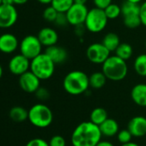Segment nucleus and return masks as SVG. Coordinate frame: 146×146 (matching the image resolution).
Returning <instances> with one entry per match:
<instances>
[{
	"label": "nucleus",
	"mask_w": 146,
	"mask_h": 146,
	"mask_svg": "<svg viewBox=\"0 0 146 146\" xmlns=\"http://www.w3.org/2000/svg\"><path fill=\"white\" fill-rule=\"evenodd\" d=\"M102 138L99 126L89 121L81 122L75 127L71 133V142L72 146H96Z\"/></svg>",
	"instance_id": "nucleus-1"
},
{
	"label": "nucleus",
	"mask_w": 146,
	"mask_h": 146,
	"mask_svg": "<svg viewBox=\"0 0 146 146\" xmlns=\"http://www.w3.org/2000/svg\"><path fill=\"white\" fill-rule=\"evenodd\" d=\"M63 88L72 96L83 94L89 88V75L81 70L71 71L63 80Z\"/></svg>",
	"instance_id": "nucleus-2"
},
{
	"label": "nucleus",
	"mask_w": 146,
	"mask_h": 146,
	"mask_svg": "<svg viewBox=\"0 0 146 146\" xmlns=\"http://www.w3.org/2000/svg\"><path fill=\"white\" fill-rule=\"evenodd\" d=\"M102 71L108 80L120 81L126 77L128 74V66L125 60L114 55L110 56L102 64Z\"/></svg>",
	"instance_id": "nucleus-3"
},
{
	"label": "nucleus",
	"mask_w": 146,
	"mask_h": 146,
	"mask_svg": "<svg viewBox=\"0 0 146 146\" xmlns=\"http://www.w3.org/2000/svg\"><path fill=\"white\" fill-rule=\"evenodd\" d=\"M28 121L35 127L46 128L53 121L52 110L44 104H36L28 110Z\"/></svg>",
	"instance_id": "nucleus-4"
},
{
	"label": "nucleus",
	"mask_w": 146,
	"mask_h": 146,
	"mask_svg": "<svg viewBox=\"0 0 146 146\" xmlns=\"http://www.w3.org/2000/svg\"><path fill=\"white\" fill-rule=\"evenodd\" d=\"M56 64L44 52L34 57L30 62V71L33 72L40 80L50 79L55 71Z\"/></svg>",
	"instance_id": "nucleus-5"
},
{
	"label": "nucleus",
	"mask_w": 146,
	"mask_h": 146,
	"mask_svg": "<svg viewBox=\"0 0 146 146\" xmlns=\"http://www.w3.org/2000/svg\"><path fill=\"white\" fill-rule=\"evenodd\" d=\"M108 18L107 17L104 9L95 7L89 9L83 25L89 32L92 33H98L105 29L108 25Z\"/></svg>",
	"instance_id": "nucleus-6"
},
{
	"label": "nucleus",
	"mask_w": 146,
	"mask_h": 146,
	"mask_svg": "<svg viewBox=\"0 0 146 146\" xmlns=\"http://www.w3.org/2000/svg\"><path fill=\"white\" fill-rule=\"evenodd\" d=\"M42 46L37 36L27 35L20 42L19 49L22 55L32 60L42 53Z\"/></svg>",
	"instance_id": "nucleus-7"
},
{
	"label": "nucleus",
	"mask_w": 146,
	"mask_h": 146,
	"mask_svg": "<svg viewBox=\"0 0 146 146\" xmlns=\"http://www.w3.org/2000/svg\"><path fill=\"white\" fill-rule=\"evenodd\" d=\"M110 51L101 43H93L89 44L86 50V56L88 60L94 64H103L111 56Z\"/></svg>",
	"instance_id": "nucleus-8"
},
{
	"label": "nucleus",
	"mask_w": 146,
	"mask_h": 146,
	"mask_svg": "<svg viewBox=\"0 0 146 146\" xmlns=\"http://www.w3.org/2000/svg\"><path fill=\"white\" fill-rule=\"evenodd\" d=\"M89 9L86 4L76 3L70 8V9L65 13L68 20V23L71 26L77 27L83 25L88 15Z\"/></svg>",
	"instance_id": "nucleus-9"
},
{
	"label": "nucleus",
	"mask_w": 146,
	"mask_h": 146,
	"mask_svg": "<svg viewBox=\"0 0 146 146\" xmlns=\"http://www.w3.org/2000/svg\"><path fill=\"white\" fill-rule=\"evenodd\" d=\"M30 62L28 58L21 53L14 56L9 62L8 68L11 74L14 75H22V74L30 70Z\"/></svg>",
	"instance_id": "nucleus-10"
},
{
	"label": "nucleus",
	"mask_w": 146,
	"mask_h": 146,
	"mask_svg": "<svg viewBox=\"0 0 146 146\" xmlns=\"http://www.w3.org/2000/svg\"><path fill=\"white\" fill-rule=\"evenodd\" d=\"M19 86L27 93H34L40 87V80L30 70L19 76Z\"/></svg>",
	"instance_id": "nucleus-11"
},
{
	"label": "nucleus",
	"mask_w": 146,
	"mask_h": 146,
	"mask_svg": "<svg viewBox=\"0 0 146 146\" xmlns=\"http://www.w3.org/2000/svg\"><path fill=\"white\" fill-rule=\"evenodd\" d=\"M18 19V12L14 5H0V28L11 27Z\"/></svg>",
	"instance_id": "nucleus-12"
},
{
	"label": "nucleus",
	"mask_w": 146,
	"mask_h": 146,
	"mask_svg": "<svg viewBox=\"0 0 146 146\" xmlns=\"http://www.w3.org/2000/svg\"><path fill=\"white\" fill-rule=\"evenodd\" d=\"M127 129L135 138H142L146 135V117L137 115L133 117L127 125Z\"/></svg>",
	"instance_id": "nucleus-13"
},
{
	"label": "nucleus",
	"mask_w": 146,
	"mask_h": 146,
	"mask_svg": "<svg viewBox=\"0 0 146 146\" xmlns=\"http://www.w3.org/2000/svg\"><path fill=\"white\" fill-rule=\"evenodd\" d=\"M17 38L12 33H3L0 36V51L4 54H10L15 51L19 46Z\"/></svg>",
	"instance_id": "nucleus-14"
},
{
	"label": "nucleus",
	"mask_w": 146,
	"mask_h": 146,
	"mask_svg": "<svg viewBox=\"0 0 146 146\" xmlns=\"http://www.w3.org/2000/svg\"><path fill=\"white\" fill-rule=\"evenodd\" d=\"M41 44L45 47H49L55 45L59 40V34L55 29L52 27H43L41 28L37 35Z\"/></svg>",
	"instance_id": "nucleus-15"
},
{
	"label": "nucleus",
	"mask_w": 146,
	"mask_h": 146,
	"mask_svg": "<svg viewBox=\"0 0 146 146\" xmlns=\"http://www.w3.org/2000/svg\"><path fill=\"white\" fill-rule=\"evenodd\" d=\"M45 53L52 60V62L57 64L64 63L68 58V52L67 50L59 45H52L46 48Z\"/></svg>",
	"instance_id": "nucleus-16"
},
{
	"label": "nucleus",
	"mask_w": 146,
	"mask_h": 146,
	"mask_svg": "<svg viewBox=\"0 0 146 146\" xmlns=\"http://www.w3.org/2000/svg\"><path fill=\"white\" fill-rule=\"evenodd\" d=\"M131 98L138 106L146 107V84L139 83L135 85L131 91Z\"/></svg>",
	"instance_id": "nucleus-17"
},
{
	"label": "nucleus",
	"mask_w": 146,
	"mask_h": 146,
	"mask_svg": "<svg viewBox=\"0 0 146 146\" xmlns=\"http://www.w3.org/2000/svg\"><path fill=\"white\" fill-rule=\"evenodd\" d=\"M102 137L111 138L118 134L120 131V125L118 121L113 118H108L102 124L99 126Z\"/></svg>",
	"instance_id": "nucleus-18"
},
{
	"label": "nucleus",
	"mask_w": 146,
	"mask_h": 146,
	"mask_svg": "<svg viewBox=\"0 0 146 146\" xmlns=\"http://www.w3.org/2000/svg\"><path fill=\"white\" fill-rule=\"evenodd\" d=\"M9 116L13 121L21 123L28 120V110L22 106H14L10 109Z\"/></svg>",
	"instance_id": "nucleus-19"
},
{
	"label": "nucleus",
	"mask_w": 146,
	"mask_h": 146,
	"mask_svg": "<svg viewBox=\"0 0 146 146\" xmlns=\"http://www.w3.org/2000/svg\"><path fill=\"white\" fill-rule=\"evenodd\" d=\"M102 43L104 44V46L110 51H115V50L118 48V46L120 44V37L115 33H108L102 38Z\"/></svg>",
	"instance_id": "nucleus-20"
},
{
	"label": "nucleus",
	"mask_w": 146,
	"mask_h": 146,
	"mask_svg": "<svg viewBox=\"0 0 146 146\" xmlns=\"http://www.w3.org/2000/svg\"><path fill=\"white\" fill-rule=\"evenodd\" d=\"M107 77L106 75L102 72H95L91 74L89 76V87L98 90L102 88L106 83H107Z\"/></svg>",
	"instance_id": "nucleus-21"
},
{
	"label": "nucleus",
	"mask_w": 146,
	"mask_h": 146,
	"mask_svg": "<svg viewBox=\"0 0 146 146\" xmlns=\"http://www.w3.org/2000/svg\"><path fill=\"white\" fill-rule=\"evenodd\" d=\"M108 118V115L107 110L101 107L95 108L91 111L90 115H89V121L97 126H100L101 124H102Z\"/></svg>",
	"instance_id": "nucleus-22"
},
{
	"label": "nucleus",
	"mask_w": 146,
	"mask_h": 146,
	"mask_svg": "<svg viewBox=\"0 0 146 146\" xmlns=\"http://www.w3.org/2000/svg\"><path fill=\"white\" fill-rule=\"evenodd\" d=\"M114 52L115 56L125 61H127L132 57L133 54V46L128 43H120Z\"/></svg>",
	"instance_id": "nucleus-23"
},
{
	"label": "nucleus",
	"mask_w": 146,
	"mask_h": 146,
	"mask_svg": "<svg viewBox=\"0 0 146 146\" xmlns=\"http://www.w3.org/2000/svg\"><path fill=\"white\" fill-rule=\"evenodd\" d=\"M133 68L137 74L141 77H146V54L139 55L133 62Z\"/></svg>",
	"instance_id": "nucleus-24"
},
{
	"label": "nucleus",
	"mask_w": 146,
	"mask_h": 146,
	"mask_svg": "<svg viewBox=\"0 0 146 146\" xmlns=\"http://www.w3.org/2000/svg\"><path fill=\"white\" fill-rule=\"evenodd\" d=\"M121 15H139L140 11V4L132 3L129 1H125L121 4Z\"/></svg>",
	"instance_id": "nucleus-25"
},
{
	"label": "nucleus",
	"mask_w": 146,
	"mask_h": 146,
	"mask_svg": "<svg viewBox=\"0 0 146 146\" xmlns=\"http://www.w3.org/2000/svg\"><path fill=\"white\" fill-rule=\"evenodd\" d=\"M74 4V0H52L51 5L59 13H66Z\"/></svg>",
	"instance_id": "nucleus-26"
},
{
	"label": "nucleus",
	"mask_w": 146,
	"mask_h": 146,
	"mask_svg": "<svg viewBox=\"0 0 146 146\" xmlns=\"http://www.w3.org/2000/svg\"><path fill=\"white\" fill-rule=\"evenodd\" d=\"M123 23L129 29H136L142 25L139 15H130L123 16Z\"/></svg>",
	"instance_id": "nucleus-27"
},
{
	"label": "nucleus",
	"mask_w": 146,
	"mask_h": 146,
	"mask_svg": "<svg viewBox=\"0 0 146 146\" xmlns=\"http://www.w3.org/2000/svg\"><path fill=\"white\" fill-rule=\"evenodd\" d=\"M104 11L108 20H114L121 15V7L116 3H112L104 9Z\"/></svg>",
	"instance_id": "nucleus-28"
},
{
	"label": "nucleus",
	"mask_w": 146,
	"mask_h": 146,
	"mask_svg": "<svg viewBox=\"0 0 146 146\" xmlns=\"http://www.w3.org/2000/svg\"><path fill=\"white\" fill-rule=\"evenodd\" d=\"M58 14H59V12L52 5H50V6L46 7L44 9L42 15H43V18L46 21H48V22H54Z\"/></svg>",
	"instance_id": "nucleus-29"
},
{
	"label": "nucleus",
	"mask_w": 146,
	"mask_h": 146,
	"mask_svg": "<svg viewBox=\"0 0 146 146\" xmlns=\"http://www.w3.org/2000/svg\"><path fill=\"white\" fill-rule=\"evenodd\" d=\"M117 139L119 140V142L123 145V144H126L132 141V139L133 138V136L132 135V133H130V131L128 129H123V130H120L118 134L116 135Z\"/></svg>",
	"instance_id": "nucleus-30"
},
{
	"label": "nucleus",
	"mask_w": 146,
	"mask_h": 146,
	"mask_svg": "<svg viewBox=\"0 0 146 146\" xmlns=\"http://www.w3.org/2000/svg\"><path fill=\"white\" fill-rule=\"evenodd\" d=\"M49 146H66V140L61 135H54L48 141Z\"/></svg>",
	"instance_id": "nucleus-31"
},
{
	"label": "nucleus",
	"mask_w": 146,
	"mask_h": 146,
	"mask_svg": "<svg viewBox=\"0 0 146 146\" xmlns=\"http://www.w3.org/2000/svg\"><path fill=\"white\" fill-rule=\"evenodd\" d=\"M35 97L40 101H46L50 98V92L45 87H40L35 92Z\"/></svg>",
	"instance_id": "nucleus-32"
},
{
	"label": "nucleus",
	"mask_w": 146,
	"mask_h": 146,
	"mask_svg": "<svg viewBox=\"0 0 146 146\" xmlns=\"http://www.w3.org/2000/svg\"><path fill=\"white\" fill-rule=\"evenodd\" d=\"M57 27H65L68 23V20H67V16L65 13H59L54 22H53Z\"/></svg>",
	"instance_id": "nucleus-33"
},
{
	"label": "nucleus",
	"mask_w": 146,
	"mask_h": 146,
	"mask_svg": "<svg viewBox=\"0 0 146 146\" xmlns=\"http://www.w3.org/2000/svg\"><path fill=\"white\" fill-rule=\"evenodd\" d=\"M25 146H49L47 141L40 138H35L30 139Z\"/></svg>",
	"instance_id": "nucleus-34"
},
{
	"label": "nucleus",
	"mask_w": 146,
	"mask_h": 146,
	"mask_svg": "<svg viewBox=\"0 0 146 146\" xmlns=\"http://www.w3.org/2000/svg\"><path fill=\"white\" fill-rule=\"evenodd\" d=\"M139 16L142 22V25L146 27V0L140 3V11H139Z\"/></svg>",
	"instance_id": "nucleus-35"
},
{
	"label": "nucleus",
	"mask_w": 146,
	"mask_h": 146,
	"mask_svg": "<svg viewBox=\"0 0 146 146\" xmlns=\"http://www.w3.org/2000/svg\"><path fill=\"white\" fill-rule=\"evenodd\" d=\"M113 0H93V3L95 4V7L105 9L109 4L112 3Z\"/></svg>",
	"instance_id": "nucleus-36"
},
{
	"label": "nucleus",
	"mask_w": 146,
	"mask_h": 146,
	"mask_svg": "<svg viewBox=\"0 0 146 146\" xmlns=\"http://www.w3.org/2000/svg\"><path fill=\"white\" fill-rule=\"evenodd\" d=\"M96 146H114V145L107 140H101Z\"/></svg>",
	"instance_id": "nucleus-37"
},
{
	"label": "nucleus",
	"mask_w": 146,
	"mask_h": 146,
	"mask_svg": "<svg viewBox=\"0 0 146 146\" xmlns=\"http://www.w3.org/2000/svg\"><path fill=\"white\" fill-rule=\"evenodd\" d=\"M28 1V0H13L14 4H18V5L24 4V3H26Z\"/></svg>",
	"instance_id": "nucleus-38"
},
{
	"label": "nucleus",
	"mask_w": 146,
	"mask_h": 146,
	"mask_svg": "<svg viewBox=\"0 0 146 146\" xmlns=\"http://www.w3.org/2000/svg\"><path fill=\"white\" fill-rule=\"evenodd\" d=\"M2 4L5 5H14L13 0H2Z\"/></svg>",
	"instance_id": "nucleus-39"
},
{
	"label": "nucleus",
	"mask_w": 146,
	"mask_h": 146,
	"mask_svg": "<svg viewBox=\"0 0 146 146\" xmlns=\"http://www.w3.org/2000/svg\"><path fill=\"white\" fill-rule=\"evenodd\" d=\"M120 146H140V145H139V144H137V143H134V142L131 141V142H129V143L123 144V145H121Z\"/></svg>",
	"instance_id": "nucleus-40"
},
{
	"label": "nucleus",
	"mask_w": 146,
	"mask_h": 146,
	"mask_svg": "<svg viewBox=\"0 0 146 146\" xmlns=\"http://www.w3.org/2000/svg\"><path fill=\"white\" fill-rule=\"evenodd\" d=\"M39 3H42V4H51V3H52V0H37Z\"/></svg>",
	"instance_id": "nucleus-41"
},
{
	"label": "nucleus",
	"mask_w": 146,
	"mask_h": 146,
	"mask_svg": "<svg viewBox=\"0 0 146 146\" xmlns=\"http://www.w3.org/2000/svg\"><path fill=\"white\" fill-rule=\"evenodd\" d=\"M88 0H74V3H80V4H86Z\"/></svg>",
	"instance_id": "nucleus-42"
},
{
	"label": "nucleus",
	"mask_w": 146,
	"mask_h": 146,
	"mask_svg": "<svg viewBox=\"0 0 146 146\" xmlns=\"http://www.w3.org/2000/svg\"><path fill=\"white\" fill-rule=\"evenodd\" d=\"M126 1H129V2H132V3H139V4H140V3L144 2V0H126Z\"/></svg>",
	"instance_id": "nucleus-43"
},
{
	"label": "nucleus",
	"mask_w": 146,
	"mask_h": 146,
	"mask_svg": "<svg viewBox=\"0 0 146 146\" xmlns=\"http://www.w3.org/2000/svg\"><path fill=\"white\" fill-rule=\"evenodd\" d=\"M3 68H2V66H1V64H0V79H1L2 76H3Z\"/></svg>",
	"instance_id": "nucleus-44"
},
{
	"label": "nucleus",
	"mask_w": 146,
	"mask_h": 146,
	"mask_svg": "<svg viewBox=\"0 0 146 146\" xmlns=\"http://www.w3.org/2000/svg\"><path fill=\"white\" fill-rule=\"evenodd\" d=\"M2 4V0H0V5Z\"/></svg>",
	"instance_id": "nucleus-45"
},
{
	"label": "nucleus",
	"mask_w": 146,
	"mask_h": 146,
	"mask_svg": "<svg viewBox=\"0 0 146 146\" xmlns=\"http://www.w3.org/2000/svg\"><path fill=\"white\" fill-rule=\"evenodd\" d=\"M145 49H146V39H145Z\"/></svg>",
	"instance_id": "nucleus-46"
}]
</instances>
